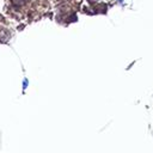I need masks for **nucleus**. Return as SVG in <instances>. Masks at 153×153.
Listing matches in <instances>:
<instances>
[{
	"instance_id": "nucleus-1",
	"label": "nucleus",
	"mask_w": 153,
	"mask_h": 153,
	"mask_svg": "<svg viewBox=\"0 0 153 153\" xmlns=\"http://www.w3.org/2000/svg\"><path fill=\"white\" fill-rule=\"evenodd\" d=\"M12 1H13V4H17V5H22V4L26 2L27 0H12Z\"/></svg>"
}]
</instances>
